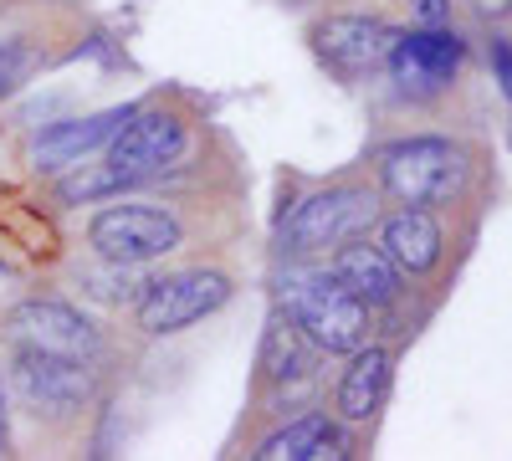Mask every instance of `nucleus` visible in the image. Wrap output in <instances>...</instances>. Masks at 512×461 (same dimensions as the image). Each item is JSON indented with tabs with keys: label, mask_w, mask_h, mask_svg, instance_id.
Segmentation results:
<instances>
[{
	"label": "nucleus",
	"mask_w": 512,
	"mask_h": 461,
	"mask_svg": "<svg viewBox=\"0 0 512 461\" xmlns=\"http://www.w3.org/2000/svg\"><path fill=\"white\" fill-rule=\"evenodd\" d=\"M287 313L323 354H354L369 339V303H359L338 277H297L287 287Z\"/></svg>",
	"instance_id": "f257e3e1"
},
{
	"label": "nucleus",
	"mask_w": 512,
	"mask_h": 461,
	"mask_svg": "<svg viewBox=\"0 0 512 461\" xmlns=\"http://www.w3.org/2000/svg\"><path fill=\"white\" fill-rule=\"evenodd\" d=\"M379 180L400 205H436L461 190L466 159L446 139H405L379 159Z\"/></svg>",
	"instance_id": "f03ea898"
},
{
	"label": "nucleus",
	"mask_w": 512,
	"mask_h": 461,
	"mask_svg": "<svg viewBox=\"0 0 512 461\" xmlns=\"http://www.w3.org/2000/svg\"><path fill=\"white\" fill-rule=\"evenodd\" d=\"M374 211H379L374 190L333 185V190H318L297 205L282 241H287V251H323V246H338V241H354L359 231H369Z\"/></svg>",
	"instance_id": "7ed1b4c3"
},
{
	"label": "nucleus",
	"mask_w": 512,
	"mask_h": 461,
	"mask_svg": "<svg viewBox=\"0 0 512 461\" xmlns=\"http://www.w3.org/2000/svg\"><path fill=\"white\" fill-rule=\"evenodd\" d=\"M231 298V282L221 272H175V277H159L144 287L139 298V328L144 333H180L190 323H200L205 313H216Z\"/></svg>",
	"instance_id": "20e7f679"
},
{
	"label": "nucleus",
	"mask_w": 512,
	"mask_h": 461,
	"mask_svg": "<svg viewBox=\"0 0 512 461\" xmlns=\"http://www.w3.org/2000/svg\"><path fill=\"white\" fill-rule=\"evenodd\" d=\"M93 246L118 267H139V262H154L164 251H175L180 226L164 211H154V205H108L93 221Z\"/></svg>",
	"instance_id": "39448f33"
},
{
	"label": "nucleus",
	"mask_w": 512,
	"mask_h": 461,
	"mask_svg": "<svg viewBox=\"0 0 512 461\" xmlns=\"http://www.w3.org/2000/svg\"><path fill=\"white\" fill-rule=\"evenodd\" d=\"M11 385L26 405L36 410H52V415H67V410H82L93 400V374L82 369V359H67V354H47V349H21L16 364H11Z\"/></svg>",
	"instance_id": "423d86ee"
},
{
	"label": "nucleus",
	"mask_w": 512,
	"mask_h": 461,
	"mask_svg": "<svg viewBox=\"0 0 512 461\" xmlns=\"http://www.w3.org/2000/svg\"><path fill=\"white\" fill-rule=\"evenodd\" d=\"M185 154V123L175 113H164V108H149L118 129L113 149H108V164H118V170L128 180H144V175H159L164 164H175Z\"/></svg>",
	"instance_id": "0eeeda50"
},
{
	"label": "nucleus",
	"mask_w": 512,
	"mask_h": 461,
	"mask_svg": "<svg viewBox=\"0 0 512 461\" xmlns=\"http://www.w3.org/2000/svg\"><path fill=\"white\" fill-rule=\"evenodd\" d=\"M395 41L400 31H390L384 21H364V16H333L313 31L318 57L344 77H359V72H374L379 62H390Z\"/></svg>",
	"instance_id": "6e6552de"
},
{
	"label": "nucleus",
	"mask_w": 512,
	"mask_h": 461,
	"mask_svg": "<svg viewBox=\"0 0 512 461\" xmlns=\"http://www.w3.org/2000/svg\"><path fill=\"white\" fill-rule=\"evenodd\" d=\"M456 67H461V36L441 31V26L400 36L395 52H390L395 82H405V88H415V93H441L446 82L456 77Z\"/></svg>",
	"instance_id": "1a4fd4ad"
},
{
	"label": "nucleus",
	"mask_w": 512,
	"mask_h": 461,
	"mask_svg": "<svg viewBox=\"0 0 512 461\" xmlns=\"http://www.w3.org/2000/svg\"><path fill=\"white\" fill-rule=\"evenodd\" d=\"M11 333L31 349H47V354H67V359H93L98 354V333L93 323L62 308V303H21L11 313Z\"/></svg>",
	"instance_id": "9d476101"
},
{
	"label": "nucleus",
	"mask_w": 512,
	"mask_h": 461,
	"mask_svg": "<svg viewBox=\"0 0 512 461\" xmlns=\"http://www.w3.org/2000/svg\"><path fill=\"white\" fill-rule=\"evenodd\" d=\"M128 118H134V108H108V113L77 118V123H57V129H47L31 144V164L36 170H72V164H82V154L108 144Z\"/></svg>",
	"instance_id": "9b49d317"
},
{
	"label": "nucleus",
	"mask_w": 512,
	"mask_h": 461,
	"mask_svg": "<svg viewBox=\"0 0 512 461\" xmlns=\"http://www.w3.org/2000/svg\"><path fill=\"white\" fill-rule=\"evenodd\" d=\"M333 277L344 282L359 303H369V308L395 303V292H400V267L390 262V251L369 246V241H349L344 251H338Z\"/></svg>",
	"instance_id": "f8f14e48"
},
{
	"label": "nucleus",
	"mask_w": 512,
	"mask_h": 461,
	"mask_svg": "<svg viewBox=\"0 0 512 461\" xmlns=\"http://www.w3.org/2000/svg\"><path fill=\"white\" fill-rule=\"evenodd\" d=\"M379 246L390 251V262L400 272H415L420 277V272H431L441 262V226H436V216H425L420 205H405L400 216L384 221Z\"/></svg>",
	"instance_id": "ddd939ff"
},
{
	"label": "nucleus",
	"mask_w": 512,
	"mask_h": 461,
	"mask_svg": "<svg viewBox=\"0 0 512 461\" xmlns=\"http://www.w3.org/2000/svg\"><path fill=\"white\" fill-rule=\"evenodd\" d=\"M390 369H395L390 349H354V364L344 369V385H338V410H344V421H369V415L384 405Z\"/></svg>",
	"instance_id": "4468645a"
},
{
	"label": "nucleus",
	"mask_w": 512,
	"mask_h": 461,
	"mask_svg": "<svg viewBox=\"0 0 512 461\" xmlns=\"http://www.w3.org/2000/svg\"><path fill=\"white\" fill-rule=\"evenodd\" d=\"M344 436L328 426V415H297L292 426H282L277 436L262 441L256 461H328V456H344Z\"/></svg>",
	"instance_id": "2eb2a0df"
},
{
	"label": "nucleus",
	"mask_w": 512,
	"mask_h": 461,
	"mask_svg": "<svg viewBox=\"0 0 512 461\" xmlns=\"http://www.w3.org/2000/svg\"><path fill=\"white\" fill-rule=\"evenodd\" d=\"M303 369H308V359H303V328H297L292 313H277L267 323V339H262V380L267 385H287Z\"/></svg>",
	"instance_id": "dca6fc26"
},
{
	"label": "nucleus",
	"mask_w": 512,
	"mask_h": 461,
	"mask_svg": "<svg viewBox=\"0 0 512 461\" xmlns=\"http://www.w3.org/2000/svg\"><path fill=\"white\" fill-rule=\"evenodd\" d=\"M123 185H134V180H128L123 170H118V164H77V170L57 185V195L62 200H82V205H88V200H103V195H118Z\"/></svg>",
	"instance_id": "f3484780"
},
{
	"label": "nucleus",
	"mask_w": 512,
	"mask_h": 461,
	"mask_svg": "<svg viewBox=\"0 0 512 461\" xmlns=\"http://www.w3.org/2000/svg\"><path fill=\"white\" fill-rule=\"evenodd\" d=\"M31 67H36L31 47H21V41H0V98L16 93L21 82H26V72H31Z\"/></svg>",
	"instance_id": "a211bd4d"
},
{
	"label": "nucleus",
	"mask_w": 512,
	"mask_h": 461,
	"mask_svg": "<svg viewBox=\"0 0 512 461\" xmlns=\"http://www.w3.org/2000/svg\"><path fill=\"white\" fill-rule=\"evenodd\" d=\"M82 282H88V292H93V298H103V303H123V298H134V282H128V272L118 277H108V272H82Z\"/></svg>",
	"instance_id": "6ab92c4d"
},
{
	"label": "nucleus",
	"mask_w": 512,
	"mask_h": 461,
	"mask_svg": "<svg viewBox=\"0 0 512 461\" xmlns=\"http://www.w3.org/2000/svg\"><path fill=\"white\" fill-rule=\"evenodd\" d=\"M492 72H497V88L512 98V41H492Z\"/></svg>",
	"instance_id": "aec40b11"
},
{
	"label": "nucleus",
	"mask_w": 512,
	"mask_h": 461,
	"mask_svg": "<svg viewBox=\"0 0 512 461\" xmlns=\"http://www.w3.org/2000/svg\"><path fill=\"white\" fill-rule=\"evenodd\" d=\"M415 11H420V21H441L446 16V0H415Z\"/></svg>",
	"instance_id": "412c9836"
},
{
	"label": "nucleus",
	"mask_w": 512,
	"mask_h": 461,
	"mask_svg": "<svg viewBox=\"0 0 512 461\" xmlns=\"http://www.w3.org/2000/svg\"><path fill=\"white\" fill-rule=\"evenodd\" d=\"M0 451H6V405H0Z\"/></svg>",
	"instance_id": "4be33fe9"
}]
</instances>
